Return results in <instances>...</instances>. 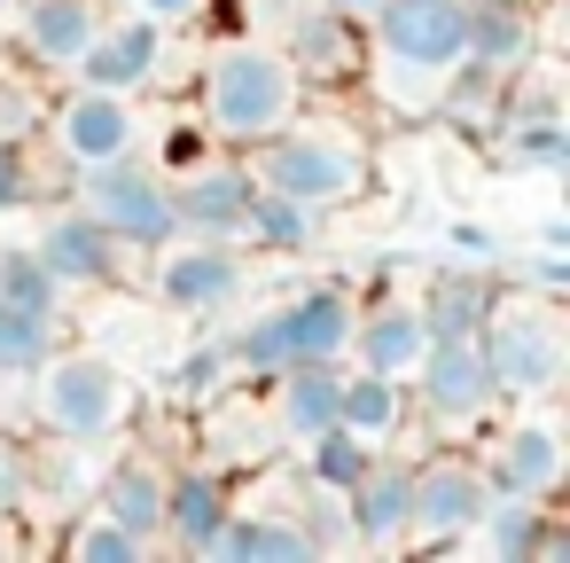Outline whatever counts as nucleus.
Instances as JSON below:
<instances>
[{"label": "nucleus", "mask_w": 570, "mask_h": 563, "mask_svg": "<svg viewBox=\"0 0 570 563\" xmlns=\"http://www.w3.org/2000/svg\"><path fill=\"white\" fill-rule=\"evenodd\" d=\"M313 555L321 547H313L305 516H289V508H243L235 501L204 563H313Z\"/></svg>", "instance_id": "4be33fe9"}, {"label": "nucleus", "mask_w": 570, "mask_h": 563, "mask_svg": "<svg viewBox=\"0 0 570 563\" xmlns=\"http://www.w3.org/2000/svg\"><path fill=\"white\" fill-rule=\"evenodd\" d=\"M40 142L63 173H95V165H118V157H141L149 126H141V103L126 95H102V87H79L63 79L48 95V118H40Z\"/></svg>", "instance_id": "0eeeda50"}, {"label": "nucleus", "mask_w": 570, "mask_h": 563, "mask_svg": "<svg viewBox=\"0 0 570 563\" xmlns=\"http://www.w3.org/2000/svg\"><path fill=\"white\" fill-rule=\"evenodd\" d=\"M79 212L95 227H110L126 251H157L180 235V212H173V181L149 173L141 157H118V165H95L79 173Z\"/></svg>", "instance_id": "9d476101"}, {"label": "nucleus", "mask_w": 570, "mask_h": 563, "mask_svg": "<svg viewBox=\"0 0 570 563\" xmlns=\"http://www.w3.org/2000/svg\"><path fill=\"white\" fill-rule=\"evenodd\" d=\"M289 56H297V71H305V79H352V71H360V56H367V40H360V25L328 17L321 0H313L305 25H297V40H289Z\"/></svg>", "instance_id": "a878e982"}, {"label": "nucleus", "mask_w": 570, "mask_h": 563, "mask_svg": "<svg viewBox=\"0 0 570 563\" xmlns=\"http://www.w3.org/2000/svg\"><path fill=\"white\" fill-rule=\"evenodd\" d=\"M367 79L399 118H422L445 103L453 71L469 64V0H383L360 25Z\"/></svg>", "instance_id": "f257e3e1"}, {"label": "nucleus", "mask_w": 570, "mask_h": 563, "mask_svg": "<svg viewBox=\"0 0 570 563\" xmlns=\"http://www.w3.org/2000/svg\"><path fill=\"white\" fill-rule=\"evenodd\" d=\"M32 485H40V469H32V454H24L17 438H0V508H9V516H17V508L32 501Z\"/></svg>", "instance_id": "c9c22d12"}, {"label": "nucleus", "mask_w": 570, "mask_h": 563, "mask_svg": "<svg viewBox=\"0 0 570 563\" xmlns=\"http://www.w3.org/2000/svg\"><path fill=\"white\" fill-rule=\"evenodd\" d=\"M406 493H414V462H399L391 446H375V462L344 493L352 547H406Z\"/></svg>", "instance_id": "a211bd4d"}, {"label": "nucleus", "mask_w": 570, "mask_h": 563, "mask_svg": "<svg viewBox=\"0 0 570 563\" xmlns=\"http://www.w3.org/2000/svg\"><path fill=\"white\" fill-rule=\"evenodd\" d=\"M336 423H344L352 438H367V446H391V438L414 423V399H406V384H399V376H375V368H352V360H344Z\"/></svg>", "instance_id": "393cba45"}, {"label": "nucleus", "mask_w": 570, "mask_h": 563, "mask_svg": "<svg viewBox=\"0 0 570 563\" xmlns=\"http://www.w3.org/2000/svg\"><path fill=\"white\" fill-rule=\"evenodd\" d=\"M149 290L165 313H235L250 298V259L243 243H219V235H173L149 251Z\"/></svg>", "instance_id": "9b49d317"}, {"label": "nucleus", "mask_w": 570, "mask_h": 563, "mask_svg": "<svg viewBox=\"0 0 570 563\" xmlns=\"http://www.w3.org/2000/svg\"><path fill=\"white\" fill-rule=\"evenodd\" d=\"M110 17H141L157 32H196L212 17V0H110Z\"/></svg>", "instance_id": "72a5a7b5"}, {"label": "nucleus", "mask_w": 570, "mask_h": 563, "mask_svg": "<svg viewBox=\"0 0 570 563\" xmlns=\"http://www.w3.org/2000/svg\"><path fill=\"white\" fill-rule=\"evenodd\" d=\"M430 352V313L406 305V298H383V305H360L352 321V368H375V376H414Z\"/></svg>", "instance_id": "412c9836"}, {"label": "nucleus", "mask_w": 570, "mask_h": 563, "mask_svg": "<svg viewBox=\"0 0 570 563\" xmlns=\"http://www.w3.org/2000/svg\"><path fill=\"white\" fill-rule=\"evenodd\" d=\"M313 235H321V212H305V204H289V196H274V188L250 196V227H243V243H258V251H305Z\"/></svg>", "instance_id": "c85d7f7f"}, {"label": "nucleus", "mask_w": 570, "mask_h": 563, "mask_svg": "<svg viewBox=\"0 0 570 563\" xmlns=\"http://www.w3.org/2000/svg\"><path fill=\"white\" fill-rule=\"evenodd\" d=\"M492 493H523V501H554L570 477V430L554 415V399L539 407H508V423H484V454H476Z\"/></svg>", "instance_id": "1a4fd4ad"}, {"label": "nucleus", "mask_w": 570, "mask_h": 563, "mask_svg": "<svg viewBox=\"0 0 570 563\" xmlns=\"http://www.w3.org/2000/svg\"><path fill=\"white\" fill-rule=\"evenodd\" d=\"M531 64V9L523 0H469V71L508 87Z\"/></svg>", "instance_id": "b1692460"}, {"label": "nucleus", "mask_w": 570, "mask_h": 563, "mask_svg": "<svg viewBox=\"0 0 570 563\" xmlns=\"http://www.w3.org/2000/svg\"><path fill=\"white\" fill-rule=\"evenodd\" d=\"M492 485L476 469V454H430L414 462V493H406V547H469L476 516H484Z\"/></svg>", "instance_id": "f8f14e48"}, {"label": "nucleus", "mask_w": 570, "mask_h": 563, "mask_svg": "<svg viewBox=\"0 0 570 563\" xmlns=\"http://www.w3.org/2000/svg\"><path fill=\"white\" fill-rule=\"evenodd\" d=\"M32 399H40V423L71 446H95V438H118L134 391H126V368L102 360V352H79V344H56L40 368H32Z\"/></svg>", "instance_id": "423d86ee"}, {"label": "nucleus", "mask_w": 570, "mask_h": 563, "mask_svg": "<svg viewBox=\"0 0 570 563\" xmlns=\"http://www.w3.org/2000/svg\"><path fill=\"white\" fill-rule=\"evenodd\" d=\"M484 305H492V282L453 274V282H438V298H430L422 313H430V337H461V329H476V321H484Z\"/></svg>", "instance_id": "2f4dec72"}, {"label": "nucleus", "mask_w": 570, "mask_h": 563, "mask_svg": "<svg viewBox=\"0 0 570 563\" xmlns=\"http://www.w3.org/2000/svg\"><path fill=\"white\" fill-rule=\"evenodd\" d=\"M476 344L492 360V384H500V407H539V399H562V376H570V321L554 305V290H492L484 321H476Z\"/></svg>", "instance_id": "20e7f679"}, {"label": "nucleus", "mask_w": 570, "mask_h": 563, "mask_svg": "<svg viewBox=\"0 0 570 563\" xmlns=\"http://www.w3.org/2000/svg\"><path fill=\"white\" fill-rule=\"evenodd\" d=\"M469 547H484L492 563H539V555H554V547H562V532H554V501L492 493L484 516H476V532H469Z\"/></svg>", "instance_id": "5701e85b"}, {"label": "nucleus", "mask_w": 570, "mask_h": 563, "mask_svg": "<svg viewBox=\"0 0 570 563\" xmlns=\"http://www.w3.org/2000/svg\"><path fill=\"white\" fill-rule=\"evenodd\" d=\"M48 95H56V87H48L40 71H24V64L0 71V134H9V142H32L40 118H48Z\"/></svg>", "instance_id": "c756f323"}, {"label": "nucleus", "mask_w": 570, "mask_h": 563, "mask_svg": "<svg viewBox=\"0 0 570 563\" xmlns=\"http://www.w3.org/2000/svg\"><path fill=\"white\" fill-rule=\"evenodd\" d=\"M321 9H328V17H344V25H367L383 0H321Z\"/></svg>", "instance_id": "4c0bfd02"}, {"label": "nucleus", "mask_w": 570, "mask_h": 563, "mask_svg": "<svg viewBox=\"0 0 570 563\" xmlns=\"http://www.w3.org/2000/svg\"><path fill=\"white\" fill-rule=\"evenodd\" d=\"M196 110H204V134L219 149H250V142H266L274 126H289L305 110V71L282 40H219L204 56Z\"/></svg>", "instance_id": "7ed1b4c3"}, {"label": "nucleus", "mask_w": 570, "mask_h": 563, "mask_svg": "<svg viewBox=\"0 0 570 563\" xmlns=\"http://www.w3.org/2000/svg\"><path fill=\"white\" fill-rule=\"evenodd\" d=\"M32 196H40V173H32L24 142H9V134H0V212H24Z\"/></svg>", "instance_id": "f704fd0d"}, {"label": "nucleus", "mask_w": 570, "mask_h": 563, "mask_svg": "<svg viewBox=\"0 0 570 563\" xmlns=\"http://www.w3.org/2000/svg\"><path fill=\"white\" fill-rule=\"evenodd\" d=\"M367 462H375V446H367V438H352L344 423H328V430H313V438L297 446V485H321V493H352Z\"/></svg>", "instance_id": "bb28decb"}, {"label": "nucleus", "mask_w": 570, "mask_h": 563, "mask_svg": "<svg viewBox=\"0 0 570 563\" xmlns=\"http://www.w3.org/2000/svg\"><path fill=\"white\" fill-rule=\"evenodd\" d=\"M173 40L180 32H157L141 17H102V32L87 40L71 79L102 87V95H126V103H149L157 87H173Z\"/></svg>", "instance_id": "4468645a"}, {"label": "nucleus", "mask_w": 570, "mask_h": 563, "mask_svg": "<svg viewBox=\"0 0 570 563\" xmlns=\"http://www.w3.org/2000/svg\"><path fill=\"white\" fill-rule=\"evenodd\" d=\"M336 391H344V360H297V368H274L266 376V423L282 446H305L313 430L336 423Z\"/></svg>", "instance_id": "f3484780"}, {"label": "nucleus", "mask_w": 570, "mask_h": 563, "mask_svg": "<svg viewBox=\"0 0 570 563\" xmlns=\"http://www.w3.org/2000/svg\"><path fill=\"white\" fill-rule=\"evenodd\" d=\"M63 555H71V563H141L149 547H141L126 524H110L102 508H87V524L63 532Z\"/></svg>", "instance_id": "7c9ffc66"}, {"label": "nucleus", "mask_w": 570, "mask_h": 563, "mask_svg": "<svg viewBox=\"0 0 570 563\" xmlns=\"http://www.w3.org/2000/svg\"><path fill=\"white\" fill-rule=\"evenodd\" d=\"M173 181V212H180V235H219V243H243V227H250V196H258V181H250V165H243V149H196L180 173H165Z\"/></svg>", "instance_id": "2eb2a0df"}, {"label": "nucleus", "mask_w": 570, "mask_h": 563, "mask_svg": "<svg viewBox=\"0 0 570 563\" xmlns=\"http://www.w3.org/2000/svg\"><path fill=\"white\" fill-rule=\"evenodd\" d=\"M406 399H414V415H422L430 430H445V438H476V430L500 415V384H492V360H484L476 329H461V337H430L422 368L406 376Z\"/></svg>", "instance_id": "6e6552de"}, {"label": "nucleus", "mask_w": 570, "mask_h": 563, "mask_svg": "<svg viewBox=\"0 0 570 563\" xmlns=\"http://www.w3.org/2000/svg\"><path fill=\"white\" fill-rule=\"evenodd\" d=\"M219 368H235V360H227V344H212V352H196V360L180 368V391H188V399H204V391L219 384Z\"/></svg>", "instance_id": "e433bc0d"}, {"label": "nucleus", "mask_w": 570, "mask_h": 563, "mask_svg": "<svg viewBox=\"0 0 570 563\" xmlns=\"http://www.w3.org/2000/svg\"><path fill=\"white\" fill-rule=\"evenodd\" d=\"M352 321H360V298L344 282H313L297 298L250 313L227 337V360H235V376H274L297 360H352Z\"/></svg>", "instance_id": "39448f33"}, {"label": "nucleus", "mask_w": 570, "mask_h": 563, "mask_svg": "<svg viewBox=\"0 0 570 563\" xmlns=\"http://www.w3.org/2000/svg\"><path fill=\"white\" fill-rule=\"evenodd\" d=\"M227 508H235V485L204 462H188V469H173V485H165V532H157V547H173V555H212V540H219V524H227Z\"/></svg>", "instance_id": "aec40b11"}, {"label": "nucleus", "mask_w": 570, "mask_h": 563, "mask_svg": "<svg viewBox=\"0 0 570 563\" xmlns=\"http://www.w3.org/2000/svg\"><path fill=\"white\" fill-rule=\"evenodd\" d=\"M243 165H250V181L258 188H274V196H289V204H305V212H352L367 188H375V149H367V134H352L344 118H321V110H297L289 126H274L266 142H250L243 149Z\"/></svg>", "instance_id": "f03ea898"}, {"label": "nucleus", "mask_w": 570, "mask_h": 563, "mask_svg": "<svg viewBox=\"0 0 570 563\" xmlns=\"http://www.w3.org/2000/svg\"><path fill=\"white\" fill-rule=\"evenodd\" d=\"M0 305H32V313H63V290L48 282V266L32 251H0Z\"/></svg>", "instance_id": "473e14b6"}, {"label": "nucleus", "mask_w": 570, "mask_h": 563, "mask_svg": "<svg viewBox=\"0 0 570 563\" xmlns=\"http://www.w3.org/2000/svg\"><path fill=\"white\" fill-rule=\"evenodd\" d=\"M40 266H48V282L63 290V298H87V290H118L126 282V243L110 235V227H95L79 204H56V212H40V227H32V243H24Z\"/></svg>", "instance_id": "ddd939ff"}, {"label": "nucleus", "mask_w": 570, "mask_h": 563, "mask_svg": "<svg viewBox=\"0 0 570 563\" xmlns=\"http://www.w3.org/2000/svg\"><path fill=\"white\" fill-rule=\"evenodd\" d=\"M165 485H173V462H165L157 446H134V454L110 462L95 508H102L110 524H126L141 547H157V532H165Z\"/></svg>", "instance_id": "6ab92c4d"}, {"label": "nucleus", "mask_w": 570, "mask_h": 563, "mask_svg": "<svg viewBox=\"0 0 570 563\" xmlns=\"http://www.w3.org/2000/svg\"><path fill=\"white\" fill-rule=\"evenodd\" d=\"M110 17V0H17V17H9V40L24 56V71H40L48 87H63L87 56V40L102 32Z\"/></svg>", "instance_id": "dca6fc26"}, {"label": "nucleus", "mask_w": 570, "mask_h": 563, "mask_svg": "<svg viewBox=\"0 0 570 563\" xmlns=\"http://www.w3.org/2000/svg\"><path fill=\"white\" fill-rule=\"evenodd\" d=\"M56 344H63V313L0 305V376H32V368H40Z\"/></svg>", "instance_id": "cd10ccee"}, {"label": "nucleus", "mask_w": 570, "mask_h": 563, "mask_svg": "<svg viewBox=\"0 0 570 563\" xmlns=\"http://www.w3.org/2000/svg\"><path fill=\"white\" fill-rule=\"evenodd\" d=\"M9 17H17V0H0V32H9Z\"/></svg>", "instance_id": "ea45409f"}, {"label": "nucleus", "mask_w": 570, "mask_h": 563, "mask_svg": "<svg viewBox=\"0 0 570 563\" xmlns=\"http://www.w3.org/2000/svg\"><path fill=\"white\" fill-rule=\"evenodd\" d=\"M0 547H17V524H9V508H0Z\"/></svg>", "instance_id": "58836bf2"}]
</instances>
